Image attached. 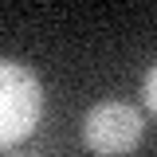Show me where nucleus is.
I'll use <instances>...</instances> for the list:
<instances>
[{"mask_svg":"<svg viewBox=\"0 0 157 157\" xmlns=\"http://www.w3.org/2000/svg\"><path fill=\"white\" fill-rule=\"evenodd\" d=\"M39 118H43L39 78L16 59H0V149L24 141L39 126Z\"/></svg>","mask_w":157,"mask_h":157,"instance_id":"1","label":"nucleus"},{"mask_svg":"<svg viewBox=\"0 0 157 157\" xmlns=\"http://www.w3.org/2000/svg\"><path fill=\"white\" fill-rule=\"evenodd\" d=\"M141 114L130 102H98L82 122V141L98 157H126L141 145Z\"/></svg>","mask_w":157,"mask_h":157,"instance_id":"2","label":"nucleus"},{"mask_svg":"<svg viewBox=\"0 0 157 157\" xmlns=\"http://www.w3.org/2000/svg\"><path fill=\"white\" fill-rule=\"evenodd\" d=\"M141 98H145V106L157 114V63L145 71V82H141Z\"/></svg>","mask_w":157,"mask_h":157,"instance_id":"3","label":"nucleus"}]
</instances>
